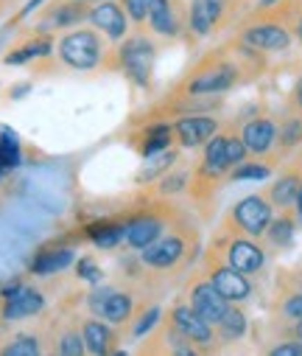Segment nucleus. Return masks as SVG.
<instances>
[{
	"mask_svg": "<svg viewBox=\"0 0 302 356\" xmlns=\"http://www.w3.org/2000/svg\"><path fill=\"white\" fill-rule=\"evenodd\" d=\"M101 56H104V42L90 29L70 31L59 40V59L73 70H92Z\"/></svg>",
	"mask_w": 302,
	"mask_h": 356,
	"instance_id": "f257e3e1",
	"label": "nucleus"
},
{
	"mask_svg": "<svg viewBox=\"0 0 302 356\" xmlns=\"http://www.w3.org/2000/svg\"><path fill=\"white\" fill-rule=\"evenodd\" d=\"M274 219V208L263 194H249L241 202H235V208L230 211V225L235 227V233L260 238L266 236L269 222Z\"/></svg>",
	"mask_w": 302,
	"mask_h": 356,
	"instance_id": "f03ea898",
	"label": "nucleus"
},
{
	"mask_svg": "<svg viewBox=\"0 0 302 356\" xmlns=\"http://www.w3.org/2000/svg\"><path fill=\"white\" fill-rule=\"evenodd\" d=\"M238 81V67L224 62V59H208L193 76L185 81V93H201V96H213L224 93Z\"/></svg>",
	"mask_w": 302,
	"mask_h": 356,
	"instance_id": "7ed1b4c3",
	"label": "nucleus"
},
{
	"mask_svg": "<svg viewBox=\"0 0 302 356\" xmlns=\"http://www.w3.org/2000/svg\"><path fill=\"white\" fill-rule=\"evenodd\" d=\"M171 325L196 348V350H210L216 345V325H210L201 314L193 312L190 303H176L171 309Z\"/></svg>",
	"mask_w": 302,
	"mask_h": 356,
	"instance_id": "20e7f679",
	"label": "nucleus"
},
{
	"mask_svg": "<svg viewBox=\"0 0 302 356\" xmlns=\"http://www.w3.org/2000/svg\"><path fill=\"white\" fill-rule=\"evenodd\" d=\"M154 45L146 37H132L129 42H124V48L118 51V59L126 70L129 79H135L137 84H149L151 79V67H154Z\"/></svg>",
	"mask_w": 302,
	"mask_h": 356,
	"instance_id": "39448f33",
	"label": "nucleus"
},
{
	"mask_svg": "<svg viewBox=\"0 0 302 356\" xmlns=\"http://www.w3.org/2000/svg\"><path fill=\"white\" fill-rule=\"evenodd\" d=\"M224 261L235 270H241L244 275H255L263 270L266 264V252L260 244H255L252 236H235V238H227L224 244Z\"/></svg>",
	"mask_w": 302,
	"mask_h": 356,
	"instance_id": "423d86ee",
	"label": "nucleus"
},
{
	"mask_svg": "<svg viewBox=\"0 0 302 356\" xmlns=\"http://www.w3.org/2000/svg\"><path fill=\"white\" fill-rule=\"evenodd\" d=\"M187 303L193 306L196 314H201L210 325H219L221 317L230 312V300H227L210 281H196V284H190Z\"/></svg>",
	"mask_w": 302,
	"mask_h": 356,
	"instance_id": "0eeeda50",
	"label": "nucleus"
},
{
	"mask_svg": "<svg viewBox=\"0 0 302 356\" xmlns=\"http://www.w3.org/2000/svg\"><path fill=\"white\" fill-rule=\"evenodd\" d=\"M208 273H210V284L230 300V303H244V300H249L252 298V284H249V278L241 273V270H235V266H230L227 261L221 264H213L210 261V266H208Z\"/></svg>",
	"mask_w": 302,
	"mask_h": 356,
	"instance_id": "6e6552de",
	"label": "nucleus"
},
{
	"mask_svg": "<svg viewBox=\"0 0 302 356\" xmlns=\"http://www.w3.org/2000/svg\"><path fill=\"white\" fill-rule=\"evenodd\" d=\"M216 132H219V121L208 113H190V115H182L179 121H174V135L187 149L205 146Z\"/></svg>",
	"mask_w": 302,
	"mask_h": 356,
	"instance_id": "1a4fd4ad",
	"label": "nucleus"
},
{
	"mask_svg": "<svg viewBox=\"0 0 302 356\" xmlns=\"http://www.w3.org/2000/svg\"><path fill=\"white\" fill-rule=\"evenodd\" d=\"M87 20H90L101 34H107L110 40H124L126 31H129V17H126L124 6L115 3V0H98V3L90 9Z\"/></svg>",
	"mask_w": 302,
	"mask_h": 356,
	"instance_id": "9d476101",
	"label": "nucleus"
},
{
	"mask_svg": "<svg viewBox=\"0 0 302 356\" xmlns=\"http://www.w3.org/2000/svg\"><path fill=\"white\" fill-rule=\"evenodd\" d=\"M241 42L249 45V48H258V51H271V54H277V51H288L291 34H288L285 26L269 20V23L246 26V29L241 31Z\"/></svg>",
	"mask_w": 302,
	"mask_h": 356,
	"instance_id": "9b49d317",
	"label": "nucleus"
},
{
	"mask_svg": "<svg viewBox=\"0 0 302 356\" xmlns=\"http://www.w3.org/2000/svg\"><path fill=\"white\" fill-rule=\"evenodd\" d=\"M187 252V244L182 236H160L157 241H151L149 247H143L140 258L146 266H151V270H168V266L179 264Z\"/></svg>",
	"mask_w": 302,
	"mask_h": 356,
	"instance_id": "f8f14e48",
	"label": "nucleus"
},
{
	"mask_svg": "<svg viewBox=\"0 0 302 356\" xmlns=\"http://www.w3.org/2000/svg\"><path fill=\"white\" fill-rule=\"evenodd\" d=\"M241 140L252 154H269L277 143V127L271 118H255L241 129Z\"/></svg>",
	"mask_w": 302,
	"mask_h": 356,
	"instance_id": "ddd939ff",
	"label": "nucleus"
},
{
	"mask_svg": "<svg viewBox=\"0 0 302 356\" xmlns=\"http://www.w3.org/2000/svg\"><path fill=\"white\" fill-rule=\"evenodd\" d=\"M149 26L154 34L160 37H176L182 31L179 15H176V3L174 0H149V15H146Z\"/></svg>",
	"mask_w": 302,
	"mask_h": 356,
	"instance_id": "4468645a",
	"label": "nucleus"
},
{
	"mask_svg": "<svg viewBox=\"0 0 302 356\" xmlns=\"http://www.w3.org/2000/svg\"><path fill=\"white\" fill-rule=\"evenodd\" d=\"M45 306V298L37 292V289H28V286H20L15 295L6 298V306H3V320H23V317H31L37 312H42Z\"/></svg>",
	"mask_w": 302,
	"mask_h": 356,
	"instance_id": "2eb2a0df",
	"label": "nucleus"
},
{
	"mask_svg": "<svg viewBox=\"0 0 302 356\" xmlns=\"http://www.w3.org/2000/svg\"><path fill=\"white\" fill-rule=\"evenodd\" d=\"M299 186H302V174H299L296 168H291V171H285L283 177H277V180L269 186L266 200H269L274 208H291V205H296Z\"/></svg>",
	"mask_w": 302,
	"mask_h": 356,
	"instance_id": "dca6fc26",
	"label": "nucleus"
},
{
	"mask_svg": "<svg viewBox=\"0 0 302 356\" xmlns=\"http://www.w3.org/2000/svg\"><path fill=\"white\" fill-rule=\"evenodd\" d=\"M162 236V222L154 219V216H143V219H135L124 227V241L135 250H143L149 247L151 241H157Z\"/></svg>",
	"mask_w": 302,
	"mask_h": 356,
	"instance_id": "f3484780",
	"label": "nucleus"
},
{
	"mask_svg": "<svg viewBox=\"0 0 302 356\" xmlns=\"http://www.w3.org/2000/svg\"><path fill=\"white\" fill-rule=\"evenodd\" d=\"M81 337H84V348L87 353H95V356H104L112 350V342H115V334L107 323L101 320H87L84 328H81Z\"/></svg>",
	"mask_w": 302,
	"mask_h": 356,
	"instance_id": "a211bd4d",
	"label": "nucleus"
},
{
	"mask_svg": "<svg viewBox=\"0 0 302 356\" xmlns=\"http://www.w3.org/2000/svg\"><path fill=\"white\" fill-rule=\"evenodd\" d=\"M98 314L104 317L107 323H112V325L126 323L129 314H132V295H126V292H110L104 298V303H101Z\"/></svg>",
	"mask_w": 302,
	"mask_h": 356,
	"instance_id": "6ab92c4d",
	"label": "nucleus"
},
{
	"mask_svg": "<svg viewBox=\"0 0 302 356\" xmlns=\"http://www.w3.org/2000/svg\"><path fill=\"white\" fill-rule=\"evenodd\" d=\"M73 264V250L62 247V250H51V252H40L37 261L31 264V273L34 275H53L59 270H65V266Z\"/></svg>",
	"mask_w": 302,
	"mask_h": 356,
	"instance_id": "aec40b11",
	"label": "nucleus"
},
{
	"mask_svg": "<svg viewBox=\"0 0 302 356\" xmlns=\"http://www.w3.org/2000/svg\"><path fill=\"white\" fill-rule=\"evenodd\" d=\"M246 328H249V320H246V314L241 312V309H233L230 306V312L221 317V323L216 325V337L221 339V342H235V339H241L244 334H246Z\"/></svg>",
	"mask_w": 302,
	"mask_h": 356,
	"instance_id": "412c9836",
	"label": "nucleus"
},
{
	"mask_svg": "<svg viewBox=\"0 0 302 356\" xmlns=\"http://www.w3.org/2000/svg\"><path fill=\"white\" fill-rule=\"evenodd\" d=\"M87 15H90V9H87V0H65V3L59 0L51 17H53L56 29H67V26H76V23L87 20Z\"/></svg>",
	"mask_w": 302,
	"mask_h": 356,
	"instance_id": "4be33fe9",
	"label": "nucleus"
},
{
	"mask_svg": "<svg viewBox=\"0 0 302 356\" xmlns=\"http://www.w3.org/2000/svg\"><path fill=\"white\" fill-rule=\"evenodd\" d=\"M213 26H216V20H213L208 3H205V0H193L190 9H187V29L196 37H208L213 31Z\"/></svg>",
	"mask_w": 302,
	"mask_h": 356,
	"instance_id": "5701e85b",
	"label": "nucleus"
},
{
	"mask_svg": "<svg viewBox=\"0 0 302 356\" xmlns=\"http://www.w3.org/2000/svg\"><path fill=\"white\" fill-rule=\"evenodd\" d=\"M174 138V127L168 124H154L151 129H146V143H143V154L146 157H157L160 152H165L171 146Z\"/></svg>",
	"mask_w": 302,
	"mask_h": 356,
	"instance_id": "b1692460",
	"label": "nucleus"
},
{
	"mask_svg": "<svg viewBox=\"0 0 302 356\" xmlns=\"http://www.w3.org/2000/svg\"><path fill=\"white\" fill-rule=\"evenodd\" d=\"M294 230H296L294 216H291V213H283V216H277V219L269 222L266 238H269L274 247H288V244L294 241Z\"/></svg>",
	"mask_w": 302,
	"mask_h": 356,
	"instance_id": "393cba45",
	"label": "nucleus"
},
{
	"mask_svg": "<svg viewBox=\"0 0 302 356\" xmlns=\"http://www.w3.org/2000/svg\"><path fill=\"white\" fill-rule=\"evenodd\" d=\"M277 143L283 149H294L302 143V115H291L283 121V127L277 129Z\"/></svg>",
	"mask_w": 302,
	"mask_h": 356,
	"instance_id": "a878e982",
	"label": "nucleus"
},
{
	"mask_svg": "<svg viewBox=\"0 0 302 356\" xmlns=\"http://www.w3.org/2000/svg\"><path fill=\"white\" fill-rule=\"evenodd\" d=\"M40 350H42L40 337H31V334H23V337L12 339V342L3 348L6 356H37Z\"/></svg>",
	"mask_w": 302,
	"mask_h": 356,
	"instance_id": "bb28decb",
	"label": "nucleus"
},
{
	"mask_svg": "<svg viewBox=\"0 0 302 356\" xmlns=\"http://www.w3.org/2000/svg\"><path fill=\"white\" fill-rule=\"evenodd\" d=\"M271 174V168L269 165H263V163H241V165H235V168H230V180H266V177Z\"/></svg>",
	"mask_w": 302,
	"mask_h": 356,
	"instance_id": "cd10ccee",
	"label": "nucleus"
},
{
	"mask_svg": "<svg viewBox=\"0 0 302 356\" xmlns=\"http://www.w3.org/2000/svg\"><path fill=\"white\" fill-rule=\"evenodd\" d=\"M246 146L241 140V135H224V160H227V168H235L246 160Z\"/></svg>",
	"mask_w": 302,
	"mask_h": 356,
	"instance_id": "c85d7f7f",
	"label": "nucleus"
},
{
	"mask_svg": "<svg viewBox=\"0 0 302 356\" xmlns=\"http://www.w3.org/2000/svg\"><path fill=\"white\" fill-rule=\"evenodd\" d=\"M17 163H20L17 138H15V132L3 129V135H0V165H17Z\"/></svg>",
	"mask_w": 302,
	"mask_h": 356,
	"instance_id": "c756f323",
	"label": "nucleus"
},
{
	"mask_svg": "<svg viewBox=\"0 0 302 356\" xmlns=\"http://www.w3.org/2000/svg\"><path fill=\"white\" fill-rule=\"evenodd\" d=\"M48 51H51V45H48L45 40H40V42H31V45H26V48L9 54V56H6V65H23V62H28V59H34V56H45Z\"/></svg>",
	"mask_w": 302,
	"mask_h": 356,
	"instance_id": "7c9ffc66",
	"label": "nucleus"
},
{
	"mask_svg": "<svg viewBox=\"0 0 302 356\" xmlns=\"http://www.w3.org/2000/svg\"><path fill=\"white\" fill-rule=\"evenodd\" d=\"M87 348H84V337L81 334H76V331H65L59 339H56V353H62V356H78V353H84Z\"/></svg>",
	"mask_w": 302,
	"mask_h": 356,
	"instance_id": "2f4dec72",
	"label": "nucleus"
},
{
	"mask_svg": "<svg viewBox=\"0 0 302 356\" xmlns=\"http://www.w3.org/2000/svg\"><path fill=\"white\" fill-rule=\"evenodd\" d=\"M124 227H126V225H124ZM124 227H121V225L95 227V230H90V236H92V241H95L98 247H115V244L124 238Z\"/></svg>",
	"mask_w": 302,
	"mask_h": 356,
	"instance_id": "473e14b6",
	"label": "nucleus"
},
{
	"mask_svg": "<svg viewBox=\"0 0 302 356\" xmlns=\"http://www.w3.org/2000/svg\"><path fill=\"white\" fill-rule=\"evenodd\" d=\"M121 6L126 12V17L135 23H143L149 15V0H121Z\"/></svg>",
	"mask_w": 302,
	"mask_h": 356,
	"instance_id": "72a5a7b5",
	"label": "nucleus"
},
{
	"mask_svg": "<svg viewBox=\"0 0 302 356\" xmlns=\"http://www.w3.org/2000/svg\"><path fill=\"white\" fill-rule=\"evenodd\" d=\"M283 314H285L288 320H302V292L288 295V300L283 303Z\"/></svg>",
	"mask_w": 302,
	"mask_h": 356,
	"instance_id": "f704fd0d",
	"label": "nucleus"
},
{
	"mask_svg": "<svg viewBox=\"0 0 302 356\" xmlns=\"http://www.w3.org/2000/svg\"><path fill=\"white\" fill-rule=\"evenodd\" d=\"M157 320H160V309H149V312L140 317V323L132 328V334H135V337H143L149 328H154V325H157Z\"/></svg>",
	"mask_w": 302,
	"mask_h": 356,
	"instance_id": "c9c22d12",
	"label": "nucleus"
},
{
	"mask_svg": "<svg viewBox=\"0 0 302 356\" xmlns=\"http://www.w3.org/2000/svg\"><path fill=\"white\" fill-rule=\"evenodd\" d=\"M78 275L81 278H87V281H101V270H98V264L92 261V258H84L81 264H78Z\"/></svg>",
	"mask_w": 302,
	"mask_h": 356,
	"instance_id": "e433bc0d",
	"label": "nucleus"
},
{
	"mask_svg": "<svg viewBox=\"0 0 302 356\" xmlns=\"http://www.w3.org/2000/svg\"><path fill=\"white\" fill-rule=\"evenodd\" d=\"M271 356H302V339L299 342H283L271 348Z\"/></svg>",
	"mask_w": 302,
	"mask_h": 356,
	"instance_id": "4c0bfd02",
	"label": "nucleus"
},
{
	"mask_svg": "<svg viewBox=\"0 0 302 356\" xmlns=\"http://www.w3.org/2000/svg\"><path fill=\"white\" fill-rule=\"evenodd\" d=\"M185 186V174H174V177H165V180H162V194H171V191H179Z\"/></svg>",
	"mask_w": 302,
	"mask_h": 356,
	"instance_id": "58836bf2",
	"label": "nucleus"
},
{
	"mask_svg": "<svg viewBox=\"0 0 302 356\" xmlns=\"http://www.w3.org/2000/svg\"><path fill=\"white\" fill-rule=\"evenodd\" d=\"M205 3H208V9H210L213 20L219 23V20L224 17V9H227V3H230V0H205Z\"/></svg>",
	"mask_w": 302,
	"mask_h": 356,
	"instance_id": "ea45409f",
	"label": "nucleus"
},
{
	"mask_svg": "<svg viewBox=\"0 0 302 356\" xmlns=\"http://www.w3.org/2000/svg\"><path fill=\"white\" fill-rule=\"evenodd\" d=\"M294 104L302 110V79H299V84L294 87Z\"/></svg>",
	"mask_w": 302,
	"mask_h": 356,
	"instance_id": "a19ab883",
	"label": "nucleus"
},
{
	"mask_svg": "<svg viewBox=\"0 0 302 356\" xmlns=\"http://www.w3.org/2000/svg\"><path fill=\"white\" fill-rule=\"evenodd\" d=\"M40 3H45V0H31V3H28V6L23 9V15H31V12H34V9L40 6Z\"/></svg>",
	"mask_w": 302,
	"mask_h": 356,
	"instance_id": "79ce46f5",
	"label": "nucleus"
},
{
	"mask_svg": "<svg viewBox=\"0 0 302 356\" xmlns=\"http://www.w3.org/2000/svg\"><path fill=\"white\" fill-rule=\"evenodd\" d=\"M296 216L302 219V186H299V194H296Z\"/></svg>",
	"mask_w": 302,
	"mask_h": 356,
	"instance_id": "37998d69",
	"label": "nucleus"
},
{
	"mask_svg": "<svg viewBox=\"0 0 302 356\" xmlns=\"http://www.w3.org/2000/svg\"><path fill=\"white\" fill-rule=\"evenodd\" d=\"M274 3H280V0H260V3H258V6H260V9H271Z\"/></svg>",
	"mask_w": 302,
	"mask_h": 356,
	"instance_id": "c03bdc74",
	"label": "nucleus"
},
{
	"mask_svg": "<svg viewBox=\"0 0 302 356\" xmlns=\"http://www.w3.org/2000/svg\"><path fill=\"white\" fill-rule=\"evenodd\" d=\"M294 334H296V339H302V320H296V325H294Z\"/></svg>",
	"mask_w": 302,
	"mask_h": 356,
	"instance_id": "a18cd8bd",
	"label": "nucleus"
},
{
	"mask_svg": "<svg viewBox=\"0 0 302 356\" xmlns=\"http://www.w3.org/2000/svg\"><path fill=\"white\" fill-rule=\"evenodd\" d=\"M296 37H299V42H302V15H299V20H296Z\"/></svg>",
	"mask_w": 302,
	"mask_h": 356,
	"instance_id": "49530a36",
	"label": "nucleus"
},
{
	"mask_svg": "<svg viewBox=\"0 0 302 356\" xmlns=\"http://www.w3.org/2000/svg\"><path fill=\"white\" fill-rule=\"evenodd\" d=\"M87 3H90V0H87Z\"/></svg>",
	"mask_w": 302,
	"mask_h": 356,
	"instance_id": "de8ad7c7",
	"label": "nucleus"
}]
</instances>
